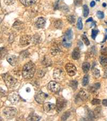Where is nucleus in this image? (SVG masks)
<instances>
[{
	"mask_svg": "<svg viewBox=\"0 0 107 121\" xmlns=\"http://www.w3.org/2000/svg\"><path fill=\"white\" fill-rule=\"evenodd\" d=\"M101 85L100 83H95L90 87V91L92 93H95L97 90L100 88Z\"/></svg>",
	"mask_w": 107,
	"mask_h": 121,
	"instance_id": "5701e85b",
	"label": "nucleus"
},
{
	"mask_svg": "<svg viewBox=\"0 0 107 121\" xmlns=\"http://www.w3.org/2000/svg\"><path fill=\"white\" fill-rule=\"evenodd\" d=\"M40 38L39 37V35H35L34 36L33 38H32V41H33L34 43H39V42H40Z\"/></svg>",
	"mask_w": 107,
	"mask_h": 121,
	"instance_id": "72a5a7b5",
	"label": "nucleus"
},
{
	"mask_svg": "<svg viewBox=\"0 0 107 121\" xmlns=\"http://www.w3.org/2000/svg\"><path fill=\"white\" fill-rule=\"evenodd\" d=\"M70 116V112H68V111H66V112H64V113L62 115V117H61V120L66 121L68 117H69Z\"/></svg>",
	"mask_w": 107,
	"mask_h": 121,
	"instance_id": "c756f323",
	"label": "nucleus"
},
{
	"mask_svg": "<svg viewBox=\"0 0 107 121\" xmlns=\"http://www.w3.org/2000/svg\"><path fill=\"white\" fill-rule=\"evenodd\" d=\"M77 28L79 30H81L83 28V25H82V19L81 18H79L77 22Z\"/></svg>",
	"mask_w": 107,
	"mask_h": 121,
	"instance_id": "473e14b6",
	"label": "nucleus"
},
{
	"mask_svg": "<svg viewBox=\"0 0 107 121\" xmlns=\"http://www.w3.org/2000/svg\"><path fill=\"white\" fill-rule=\"evenodd\" d=\"M1 96H4L5 95V92L4 91H3V90L2 88H1Z\"/></svg>",
	"mask_w": 107,
	"mask_h": 121,
	"instance_id": "49530a36",
	"label": "nucleus"
},
{
	"mask_svg": "<svg viewBox=\"0 0 107 121\" xmlns=\"http://www.w3.org/2000/svg\"><path fill=\"white\" fill-rule=\"evenodd\" d=\"M81 39L82 40V41H84L85 44L86 46H89V45H90V41H89L88 38L87 37L86 35H84V34H83V35H81Z\"/></svg>",
	"mask_w": 107,
	"mask_h": 121,
	"instance_id": "2f4dec72",
	"label": "nucleus"
},
{
	"mask_svg": "<svg viewBox=\"0 0 107 121\" xmlns=\"http://www.w3.org/2000/svg\"><path fill=\"white\" fill-rule=\"evenodd\" d=\"M45 73H46V71H44V70H41L38 71L37 75L38 77H39L40 78H42L44 76Z\"/></svg>",
	"mask_w": 107,
	"mask_h": 121,
	"instance_id": "58836bf2",
	"label": "nucleus"
},
{
	"mask_svg": "<svg viewBox=\"0 0 107 121\" xmlns=\"http://www.w3.org/2000/svg\"><path fill=\"white\" fill-rule=\"evenodd\" d=\"M48 87L50 91L55 93L59 92L61 90V86H60V84L57 82L53 81L50 82L48 83Z\"/></svg>",
	"mask_w": 107,
	"mask_h": 121,
	"instance_id": "423d86ee",
	"label": "nucleus"
},
{
	"mask_svg": "<svg viewBox=\"0 0 107 121\" xmlns=\"http://www.w3.org/2000/svg\"><path fill=\"white\" fill-rule=\"evenodd\" d=\"M102 5H103V7H106V5H107V4H106V3H103L102 4Z\"/></svg>",
	"mask_w": 107,
	"mask_h": 121,
	"instance_id": "3c124183",
	"label": "nucleus"
},
{
	"mask_svg": "<svg viewBox=\"0 0 107 121\" xmlns=\"http://www.w3.org/2000/svg\"><path fill=\"white\" fill-rule=\"evenodd\" d=\"M100 62L102 66H105L107 65V57L102 56L100 57Z\"/></svg>",
	"mask_w": 107,
	"mask_h": 121,
	"instance_id": "cd10ccee",
	"label": "nucleus"
},
{
	"mask_svg": "<svg viewBox=\"0 0 107 121\" xmlns=\"http://www.w3.org/2000/svg\"><path fill=\"white\" fill-rule=\"evenodd\" d=\"M89 82V78H88V76L87 75H85L82 79V86H86L88 85Z\"/></svg>",
	"mask_w": 107,
	"mask_h": 121,
	"instance_id": "7c9ffc66",
	"label": "nucleus"
},
{
	"mask_svg": "<svg viewBox=\"0 0 107 121\" xmlns=\"http://www.w3.org/2000/svg\"><path fill=\"white\" fill-rule=\"evenodd\" d=\"M104 77L107 78V69H106L104 71Z\"/></svg>",
	"mask_w": 107,
	"mask_h": 121,
	"instance_id": "8fccbe9b",
	"label": "nucleus"
},
{
	"mask_svg": "<svg viewBox=\"0 0 107 121\" xmlns=\"http://www.w3.org/2000/svg\"><path fill=\"white\" fill-rule=\"evenodd\" d=\"M65 70L68 74L70 76H73L77 73V68L73 64L68 63L66 64Z\"/></svg>",
	"mask_w": 107,
	"mask_h": 121,
	"instance_id": "0eeeda50",
	"label": "nucleus"
},
{
	"mask_svg": "<svg viewBox=\"0 0 107 121\" xmlns=\"http://www.w3.org/2000/svg\"><path fill=\"white\" fill-rule=\"evenodd\" d=\"M7 50H5L4 52V48H1V58H2L3 56H4V55H6V54H7Z\"/></svg>",
	"mask_w": 107,
	"mask_h": 121,
	"instance_id": "79ce46f5",
	"label": "nucleus"
},
{
	"mask_svg": "<svg viewBox=\"0 0 107 121\" xmlns=\"http://www.w3.org/2000/svg\"><path fill=\"white\" fill-rule=\"evenodd\" d=\"M3 114L7 118L12 119L15 117L17 115V110L14 107H8L4 109Z\"/></svg>",
	"mask_w": 107,
	"mask_h": 121,
	"instance_id": "7ed1b4c3",
	"label": "nucleus"
},
{
	"mask_svg": "<svg viewBox=\"0 0 107 121\" xmlns=\"http://www.w3.org/2000/svg\"><path fill=\"white\" fill-rule=\"evenodd\" d=\"M54 27L56 28V29H61L63 27V22H62L61 20H60V19L56 20V21L54 22Z\"/></svg>",
	"mask_w": 107,
	"mask_h": 121,
	"instance_id": "4be33fe9",
	"label": "nucleus"
},
{
	"mask_svg": "<svg viewBox=\"0 0 107 121\" xmlns=\"http://www.w3.org/2000/svg\"><path fill=\"white\" fill-rule=\"evenodd\" d=\"M40 117L36 114L32 113L27 118V121H39Z\"/></svg>",
	"mask_w": 107,
	"mask_h": 121,
	"instance_id": "412c9836",
	"label": "nucleus"
},
{
	"mask_svg": "<svg viewBox=\"0 0 107 121\" xmlns=\"http://www.w3.org/2000/svg\"><path fill=\"white\" fill-rule=\"evenodd\" d=\"M73 38V32L71 29L68 30L64 34V38L63 39V42H71V40Z\"/></svg>",
	"mask_w": 107,
	"mask_h": 121,
	"instance_id": "f8f14e48",
	"label": "nucleus"
},
{
	"mask_svg": "<svg viewBox=\"0 0 107 121\" xmlns=\"http://www.w3.org/2000/svg\"><path fill=\"white\" fill-rule=\"evenodd\" d=\"M96 1H99L100 0H96Z\"/></svg>",
	"mask_w": 107,
	"mask_h": 121,
	"instance_id": "603ef678",
	"label": "nucleus"
},
{
	"mask_svg": "<svg viewBox=\"0 0 107 121\" xmlns=\"http://www.w3.org/2000/svg\"><path fill=\"white\" fill-rule=\"evenodd\" d=\"M72 57L74 60H78L80 57V50L78 47H76L73 49L72 53Z\"/></svg>",
	"mask_w": 107,
	"mask_h": 121,
	"instance_id": "a211bd4d",
	"label": "nucleus"
},
{
	"mask_svg": "<svg viewBox=\"0 0 107 121\" xmlns=\"http://www.w3.org/2000/svg\"><path fill=\"white\" fill-rule=\"evenodd\" d=\"M13 26L14 29L18 30V31H21L25 28V24L23 22L21 21H16L13 24Z\"/></svg>",
	"mask_w": 107,
	"mask_h": 121,
	"instance_id": "dca6fc26",
	"label": "nucleus"
},
{
	"mask_svg": "<svg viewBox=\"0 0 107 121\" xmlns=\"http://www.w3.org/2000/svg\"><path fill=\"white\" fill-rule=\"evenodd\" d=\"M92 74L95 78H98L100 77V71L95 68L92 69Z\"/></svg>",
	"mask_w": 107,
	"mask_h": 121,
	"instance_id": "393cba45",
	"label": "nucleus"
},
{
	"mask_svg": "<svg viewBox=\"0 0 107 121\" xmlns=\"http://www.w3.org/2000/svg\"><path fill=\"white\" fill-rule=\"evenodd\" d=\"M4 2L7 5H10L15 3V0H4Z\"/></svg>",
	"mask_w": 107,
	"mask_h": 121,
	"instance_id": "e433bc0d",
	"label": "nucleus"
},
{
	"mask_svg": "<svg viewBox=\"0 0 107 121\" xmlns=\"http://www.w3.org/2000/svg\"><path fill=\"white\" fill-rule=\"evenodd\" d=\"M66 105H67V101L65 99L62 97L58 98L57 99L56 104V110L58 112H60L66 107Z\"/></svg>",
	"mask_w": 107,
	"mask_h": 121,
	"instance_id": "39448f33",
	"label": "nucleus"
},
{
	"mask_svg": "<svg viewBox=\"0 0 107 121\" xmlns=\"http://www.w3.org/2000/svg\"><path fill=\"white\" fill-rule=\"evenodd\" d=\"M28 52H27V50H26V51H24V52L23 53H22V54H23V56H23V57H28V56H29V54H26V53H27Z\"/></svg>",
	"mask_w": 107,
	"mask_h": 121,
	"instance_id": "c03bdc74",
	"label": "nucleus"
},
{
	"mask_svg": "<svg viewBox=\"0 0 107 121\" xmlns=\"http://www.w3.org/2000/svg\"><path fill=\"white\" fill-rule=\"evenodd\" d=\"M52 60L48 57V56H45L44 57L43 60L42 61V65H43L46 67H48L52 65Z\"/></svg>",
	"mask_w": 107,
	"mask_h": 121,
	"instance_id": "6ab92c4d",
	"label": "nucleus"
},
{
	"mask_svg": "<svg viewBox=\"0 0 107 121\" xmlns=\"http://www.w3.org/2000/svg\"><path fill=\"white\" fill-rule=\"evenodd\" d=\"M102 104L104 106L107 107V99H104L102 101Z\"/></svg>",
	"mask_w": 107,
	"mask_h": 121,
	"instance_id": "a18cd8bd",
	"label": "nucleus"
},
{
	"mask_svg": "<svg viewBox=\"0 0 107 121\" xmlns=\"http://www.w3.org/2000/svg\"><path fill=\"white\" fill-rule=\"evenodd\" d=\"M20 2L23 4L24 5L29 7L34 4L37 2V0H20Z\"/></svg>",
	"mask_w": 107,
	"mask_h": 121,
	"instance_id": "aec40b11",
	"label": "nucleus"
},
{
	"mask_svg": "<svg viewBox=\"0 0 107 121\" xmlns=\"http://www.w3.org/2000/svg\"><path fill=\"white\" fill-rule=\"evenodd\" d=\"M8 100L13 104H16L19 102L20 98L18 94L11 93L8 96Z\"/></svg>",
	"mask_w": 107,
	"mask_h": 121,
	"instance_id": "9d476101",
	"label": "nucleus"
},
{
	"mask_svg": "<svg viewBox=\"0 0 107 121\" xmlns=\"http://www.w3.org/2000/svg\"><path fill=\"white\" fill-rule=\"evenodd\" d=\"M61 52L60 46L57 44H54L50 49V53L52 56H55L60 54Z\"/></svg>",
	"mask_w": 107,
	"mask_h": 121,
	"instance_id": "2eb2a0df",
	"label": "nucleus"
},
{
	"mask_svg": "<svg viewBox=\"0 0 107 121\" xmlns=\"http://www.w3.org/2000/svg\"><path fill=\"white\" fill-rule=\"evenodd\" d=\"M20 43L23 46H28L32 41V37L29 35H24L20 38Z\"/></svg>",
	"mask_w": 107,
	"mask_h": 121,
	"instance_id": "1a4fd4ad",
	"label": "nucleus"
},
{
	"mask_svg": "<svg viewBox=\"0 0 107 121\" xmlns=\"http://www.w3.org/2000/svg\"><path fill=\"white\" fill-rule=\"evenodd\" d=\"M45 19L42 17L39 18L35 23V26L37 27L38 29H41V28H43L44 26V25H45Z\"/></svg>",
	"mask_w": 107,
	"mask_h": 121,
	"instance_id": "f3484780",
	"label": "nucleus"
},
{
	"mask_svg": "<svg viewBox=\"0 0 107 121\" xmlns=\"http://www.w3.org/2000/svg\"><path fill=\"white\" fill-rule=\"evenodd\" d=\"M90 10H89V8L87 5L85 4L83 6V14L85 17H87L89 15Z\"/></svg>",
	"mask_w": 107,
	"mask_h": 121,
	"instance_id": "c85d7f7f",
	"label": "nucleus"
},
{
	"mask_svg": "<svg viewBox=\"0 0 107 121\" xmlns=\"http://www.w3.org/2000/svg\"><path fill=\"white\" fill-rule=\"evenodd\" d=\"M55 108H56L55 104H52V103L49 102H46L43 104L44 110L47 112H50L51 111L53 110Z\"/></svg>",
	"mask_w": 107,
	"mask_h": 121,
	"instance_id": "4468645a",
	"label": "nucleus"
},
{
	"mask_svg": "<svg viewBox=\"0 0 107 121\" xmlns=\"http://www.w3.org/2000/svg\"><path fill=\"white\" fill-rule=\"evenodd\" d=\"M95 5V1H92L90 3V5L91 7H94Z\"/></svg>",
	"mask_w": 107,
	"mask_h": 121,
	"instance_id": "de8ad7c7",
	"label": "nucleus"
},
{
	"mask_svg": "<svg viewBox=\"0 0 107 121\" xmlns=\"http://www.w3.org/2000/svg\"><path fill=\"white\" fill-rule=\"evenodd\" d=\"M106 24H107V21H106Z\"/></svg>",
	"mask_w": 107,
	"mask_h": 121,
	"instance_id": "5fc2aeb1",
	"label": "nucleus"
},
{
	"mask_svg": "<svg viewBox=\"0 0 107 121\" xmlns=\"http://www.w3.org/2000/svg\"><path fill=\"white\" fill-rule=\"evenodd\" d=\"M2 77L4 81L5 82L6 85L9 88L15 87L18 82V80L17 79H16V78L11 76L10 74L7 73L2 74Z\"/></svg>",
	"mask_w": 107,
	"mask_h": 121,
	"instance_id": "f03ea898",
	"label": "nucleus"
},
{
	"mask_svg": "<svg viewBox=\"0 0 107 121\" xmlns=\"http://www.w3.org/2000/svg\"><path fill=\"white\" fill-rule=\"evenodd\" d=\"M74 3L76 6H80L82 4V0H75Z\"/></svg>",
	"mask_w": 107,
	"mask_h": 121,
	"instance_id": "37998d69",
	"label": "nucleus"
},
{
	"mask_svg": "<svg viewBox=\"0 0 107 121\" xmlns=\"http://www.w3.org/2000/svg\"><path fill=\"white\" fill-rule=\"evenodd\" d=\"M90 68V64L88 63V62H85L83 64H82V70L84 73H87V72L89 71Z\"/></svg>",
	"mask_w": 107,
	"mask_h": 121,
	"instance_id": "b1692460",
	"label": "nucleus"
},
{
	"mask_svg": "<svg viewBox=\"0 0 107 121\" xmlns=\"http://www.w3.org/2000/svg\"><path fill=\"white\" fill-rule=\"evenodd\" d=\"M93 22V18H92V17L89 18L86 21L87 23H88V22Z\"/></svg>",
	"mask_w": 107,
	"mask_h": 121,
	"instance_id": "09e8293b",
	"label": "nucleus"
},
{
	"mask_svg": "<svg viewBox=\"0 0 107 121\" xmlns=\"http://www.w3.org/2000/svg\"><path fill=\"white\" fill-rule=\"evenodd\" d=\"M68 23L71 24H74L76 22V18L73 15H69L66 17Z\"/></svg>",
	"mask_w": 107,
	"mask_h": 121,
	"instance_id": "bb28decb",
	"label": "nucleus"
},
{
	"mask_svg": "<svg viewBox=\"0 0 107 121\" xmlns=\"http://www.w3.org/2000/svg\"><path fill=\"white\" fill-rule=\"evenodd\" d=\"M7 60L12 66H15L18 63V58L15 55H9L7 57Z\"/></svg>",
	"mask_w": 107,
	"mask_h": 121,
	"instance_id": "ddd939ff",
	"label": "nucleus"
},
{
	"mask_svg": "<svg viewBox=\"0 0 107 121\" xmlns=\"http://www.w3.org/2000/svg\"><path fill=\"white\" fill-rule=\"evenodd\" d=\"M48 96V95L47 94L40 91L37 94H36V95L35 96V100L38 103L42 104L47 98Z\"/></svg>",
	"mask_w": 107,
	"mask_h": 121,
	"instance_id": "6e6552de",
	"label": "nucleus"
},
{
	"mask_svg": "<svg viewBox=\"0 0 107 121\" xmlns=\"http://www.w3.org/2000/svg\"><path fill=\"white\" fill-rule=\"evenodd\" d=\"M93 105H96V104H99L101 103V100L98 99H93L91 101Z\"/></svg>",
	"mask_w": 107,
	"mask_h": 121,
	"instance_id": "4c0bfd02",
	"label": "nucleus"
},
{
	"mask_svg": "<svg viewBox=\"0 0 107 121\" xmlns=\"http://www.w3.org/2000/svg\"><path fill=\"white\" fill-rule=\"evenodd\" d=\"M96 16L97 17H98V18L99 19H103L104 17V13H103L102 11H98L96 13Z\"/></svg>",
	"mask_w": 107,
	"mask_h": 121,
	"instance_id": "c9c22d12",
	"label": "nucleus"
},
{
	"mask_svg": "<svg viewBox=\"0 0 107 121\" xmlns=\"http://www.w3.org/2000/svg\"><path fill=\"white\" fill-rule=\"evenodd\" d=\"M106 31L107 32V29H106Z\"/></svg>",
	"mask_w": 107,
	"mask_h": 121,
	"instance_id": "864d4df0",
	"label": "nucleus"
},
{
	"mask_svg": "<svg viewBox=\"0 0 107 121\" xmlns=\"http://www.w3.org/2000/svg\"><path fill=\"white\" fill-rule=\"evenodd\" d=\"M78 97L82 100V101H87L90 97V94L87 91H86L85 90L81 89L80 92H79Z\"/></svg>",
	"mask_w": 107,
	"mask_h": 121,
	"instance_id": "9b49d317",
	"label": "nucleus"
},
{
	"mask_svg": "<svg viewBox=\"0 0 107 121\" xmlns=\"http://www.w3.org/2000/svg\"><path fill=\"white\" fill-rule=\"evenodd\" d=\"M100 107L97 108L94 111V113H95L96 117H98V115H100V114L101 112V108Z\"/></svg>",
	"mask_w": 107,
	"mask_h": 121,
	"instance_id": "ea45409f",
	"label": "nucleus"
},
{
	"mask_svg": "<svg viewBox=\"0 0 107 121\" xmlns=\"http://www.w3.org/2000/svg\"><path fill=\"white\" fill-rule=\"evenodd\" d=\"M65 72L62 68H55L54 70L53 77L57 81H61L65 78Z\"/></svg>",
	"mask_w": 107,
	"mask_h": 121,
	"instance_id": "20e7f679",
	"label": "nucleus"
},
{
	"mask_svg": "<svg viewBox=\"0 0 107 121\" xmlns=\"http://www.w3.org/2000/svg\"><path fill=\"white\" fill-rule=\"evenodd\" d=\"M98 30H92V38L93 39L95 40V38L96 37L97 35H98Z\"/></svg>",
	"mask_w": 107,
	"mask_h": 121,
	"instance_id": "f704fd0d",
	"label": "nucleus"
},
{
	"mask_svg": "<svg viewBox=\"0 0 107 121\" xmlns=\"http://www.w3.org/2000/svg\"><path fill=\"white\" fill-rule=\"evenodd\" d=\"M101 54L103 55H107V47H102L101 50Z\"/></svg>",
	"mask_w": 107,
	"mask_h": 121,
	"instance_id": "a19ab883",
	"label": "nucleus"
},
{
	"mask_svg": "<svg viewBox=\"0 0 107 121\" xmlns=\"http://www.w3.org/2000/svg\"><path fill=\"white\" fill-rule=\"evenodd\" d=\"M78 82L77 80H71L69 82V86L71 87L72 89L74 90H76L78 87Z\"/></svg>",
	"mask_w": 107,
	"mask_h": 121,
	"instance_id": "a878e982",
	"label": "nucleus"
},
{
	"mask_svg": "<svg viewBox=\"0 0 107 121\" xmlns=\"http://www.w3.org/2000/svg\"><path fill=\"white\" fill-rule=\"evenodd\" d=\"M36 71L35 64L30 61L25 64L22 70V74L24 79H30L33 77Z\"/></svg>",
	"mask_w": 107,
	"mask_h": 121,
	"instance_id": "f257e3e1",
	"label": "nucleus"
}]
</instances>
